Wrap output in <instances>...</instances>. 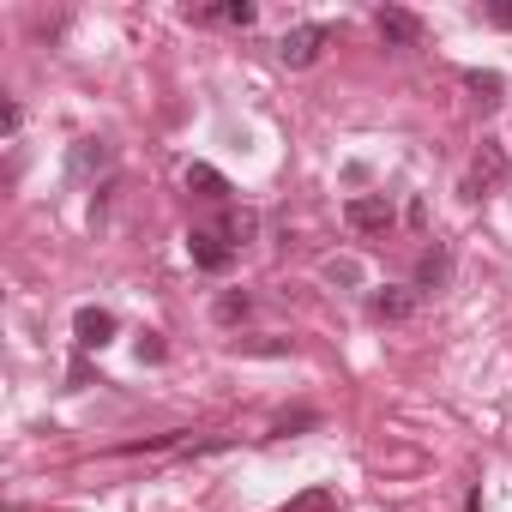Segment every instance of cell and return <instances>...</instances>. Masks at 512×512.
Masks as SVG:
<instances>
[{"label": "cell", "mask_w": 512, "mask_h": 512, "mask_svg": "<svg viewBox=\"0 0 512 512\" xmlns=\"http://www.w3.org/2000/svg\"><path fill=\"white\" fill-rule=\"evenodd\" d=\"M500 181H506V151H500V145L488 139V145L476 151V163H470V181H464V193L476 199L482 187H500Z\"/></svg>", "instance_id": "8992f818"}, {"label": "cell", "mask_w": 512, "mask_h": 512, "mask_svg": "<svg viewBox=\"0 0 512 512\" xmlns=\"http://www.w3.org/2000/svg\"><path fill=\"white\" fill-rule=\"evenodd\" d=\"M326 278L332 284H362V266L356 260H326Z\"/></svg>", "instance_id": "5bb4252c"}, {"label": "cell", "mask_w": 512, "mask_h": 512, "mask_svg": "<svg viewBox=\"0 0 512 512\" xmlns=\"http://www.w3.org/2000/svg\"><path fill=\"white\" fill-rule=\"evenodd\" d=\"M284 512H338V494H332V488H302Z\"/></svg>", "instance_id": "8fae6325"}, {"label": "cell", "mask_w": 512, "mask_h": 512, "mask_svg": "<svg viewBox=\"0 0 512 512\" xmlns=\"http://www.w3.org/2000/svg\"><path fill=\"white\" fill-rule=\"evenodd\" d=\"M326 43H332V31H326V25H296V31H284V37H278V61H284V67H314Z\"/></svg>", "instance_id": "6da1fadb"}, {"label": "cell", "mask_w": 512, "mask_h": 512, "mask_svg": "<svg viewBox=\"0 0 512 512\" xmlns=\"http://www.w3.org/2000/svg\"><path fill=\"white\" fill-rule=\"evenodd\" d=\"M446 284H452V247L434 241V247L422 253V266H416V296H440Z\"/></svg>", "instance_id": "277c9868"}, {"label": "cell", "mask_w": 512, "mask_h": 512, "mask_svg": "<svg viewBox=\"0 0 512 512\" xmlns=\"http://www.w3.org/2000/svg\"><path fill=\"white\" fill-rule=\"evenodd\" d=\"M374 320H386V326H398V320H410L416 314V290H374Z\"/></svg>", "instance_id": "ba28073f"}, {"label": "cell", "mask_w": 512, "mask_h": 512, "mask_svg": "<svg viewBox=\"0 0 512 512\" xmlns=\"http://www.w3.org/2000/svg\"><path fill=\"white\" fill-rule=\"evenodd\" d=\"M247 308H253V302H247V296H235V290H229V296H217V320H223V326L247 320Z\"/></svg>", "instance_id": "4fadbf2b"}, {"label": "cell", "mask_w": 512, "mask_h": 512, "mask_svg": "<svg viewBox=\"0 0 512 512\" xmlns=\"http://www.w3.org/2000/svg\"><path fill=\"white\" fill-rule=\"evenodd\" d=\"M344 223H350V229H362V235H386L398 217H392V205H386V199H374V193H356V199L344 205Z\"/></svg>", "instance_id": "3957f363"}, {"label": "cell", "mask_w": 512, "mask_h": 512, "mask_svg": "<svg viewBox=\"0 0 512 512\" xmlns=\"http://www.w3.org/2000/svg\"><path fill=\"white\" fill-rule=\"evenodd\" d=\"M199 19H211V25H235V31H247L253 19H260V13H253V0H223V7H205Z\"/></svg>", "instance_id": "30bf717a"}, {"label": "cell", "mask_w": 512, "mask_h": 512, "mask_svg": "<svg viewBox=\"0 0 512 512\" xmlns=\"http://www.w3.org/2000/svg\"><path fill=\"white\" fill-rule=\"evenodd\" d=\"M187 193H199V199H211V205H223V199H229L235 187H229V181H223V175H217L211 163H193V169H187Z\"/></svg>", "instance_id": "9c48e42d"}, {"label": "cell", "mask_w": 512, "mask_h": 512, "mask_svg": "<svg viewBox=\"0 0 512 512\" xmlns=\"http://www.w3.org/2000/svg\"><path fill=\"white\" fill-rule=\"evenodd\" d=\"M73 332H79V350H103V344L115 338V314H109V308H79Z\"/></svg>", "instance_id": "52a82bcc"}, {"label": "cell", "mask_w": 512, "mask_h": 512, "mask_svg": "<svg viewBox=\"0 0 512 512\" xmlns=\"http://www.w3.org/2000/svg\"><path fill=\"white\" fill-rule=\"evenodd\" d=\"M374 25H380V37H386L392 49H416V43H422V19H416V13H404V7H380V19H374Z\"/></svg>", "instance_id": "5b68a950"}, {"label": "cell", "mask_w": 512, "mask_h": 512, "mask_svg": "<svg viewBox=\"0 0 512 512\" xmlns=\"http://www.w3.org/2000/svg\"><path fill=\"white\" fill-rule=\"evenodd\" d=\"M482 13H488L494 25H506V31H512V0H488V7H482Z\"/></svg>", "instance_id": "9a60e30c"}, {"label": "cell", "mask_w": 512, "mask_h": 512, "mask_svg": "<svg viewBox=\"0 0 512 512\" xmlns=\"http://www.w3.org/2000/svg\"><path fill=\"white\" fill-rule=\"evenodd\" d=\"M187 253H193L199 272H229V260H235V247L223 241V229H193L187 235Z\"/></svg>", "instance_id": "7a4b0ae2"}, {"label": "cell", "mask_w": 512, "mask_h": 512, "mask_svg": "<svg viewBox=\"0 0 512 512\" xmlns=\"http://www.w3.org/2000/svg\"><path fill=\"white\" fill-rule=\"evenodd\" d=\"M464 85L476 91V103H482V109H494V103H500V79H494V73H470Z\"/></svg>", "instance_id": "7c38bea8"}]
</instances>
